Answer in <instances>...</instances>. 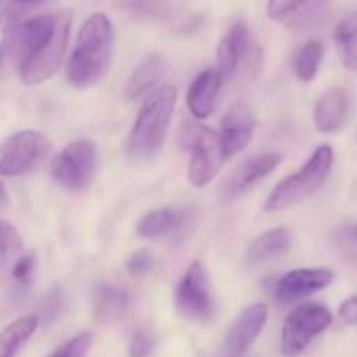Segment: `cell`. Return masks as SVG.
Listing matches in <instances>:
<instances>
[{"label": "cell", "instance_id": "obj_9", "mask_svg": "<svg viewBox=\"0 0 357 357\" xmlns=\"http://www.w3.org/2000/svg\"><path fill=\"white\" fill-rule=\"evenodd\" d=\"M70 17H59L56 20L54 30L49 35L47 40L38 45L26 61L21 65L20 73L24 86H37L54 75L58 66L61 65L65 56L66 44H68Z\"/></svg>", "mask_w": 357, "mask_h": 357}, {"label": "cell", "instance_id": "obj_18", "mask_svg": "<svg viewBox=\"0 0 357 357\" xmlns=\"http://www.w3.org/2000/svg\"><path fill=\"white\" fill-rule=\"evenodd\" d=\"M222 82L223 79L216 68H208L195 77L187 91V105L195 119L204 121L215 112L216 96Z\"/></svg>", "mask_w": 357, "mask_h": 357}, {"label": "cell", "instance_id": "obj_15", "mask_svg": "<svg viewBox=\"0 0 357 357\" xmlns=\"http://www.w3.org/2000/svg\"><path fill=\"white\" fill-rule=\"evenodd\" d=\"M267 319L268 307L265 303H255V305L248 307L227 331V351L232 356H241L250 351V347L267 324Z\"/></svg>", "mask_w": 357, "mask_h": 357}, {"label": "cell", "instance_id": "obj_6", "mask_svg": "<svg viewBox=\"0 0 357 357\" xmlns=\"http://www.w3.org/2000/svg\"><path fill=\"white\" fill-rule=\"evenodd\" d=\"M183 139L188 149L192 150L188 181L197 188L206 187L218 174L222 162L227 159L222 149V142H220V135L204 126L187 124Z\"/></svg>", "mask_w": 357, "mask_h": 357}, {"label": "cell", "instance_id": "obj_3", "mask_svg": "<svg viewBox=\"0 0 357 357\" xmlns=\"http://www.w3.org/2000/svg\"><path fill=\"white\" fill-rule=\"evenodd\" d=\"M333 149L330 145H323L312 153L309 160L300 167L295 174L284 178L275 185L271 197L267 199L265 209L271 213L282 211L305 201L307 197L317 192V188L324 183L333 166Z\"/></svg>", "mask_w": 357, "mask_h": 357}, {"label": "cell", "instance_id": "obj_29", "mask_svg": "<svg viewBox=\"0 0 357 357\" xmlns=\"http://www.w3.org/2000/svg\"><path fill=\"white\" fill-rule=\"evenodd\" d=\"M126 268L131 275H146L153 268V257L150 255V251L146 250H138L128 258L126 261Z\"/></svg>", "mask_w": 357, "mask_h": 357}, {"label": "cell", "instance_id": "obj_35", "mask_svg": "<svg viewBox=\"0 0 357 357\" xmlns=\"http://www.w3.org/2000/svg\"><path fill=\"white\" fill-rule=\"evenodd\" d=\"M7 2L13 3V6L16 7L21 14H24V13H28L31 7L40 6V3L45 2V0H7Z\"/></svg>", "mask_w": 357, "mask_h": 357}, {"label": "cell", "instance_id": "obj_7", "mask_svg": "<svg viewBox=\"0 0 357 357\" xmlns=\"http://www.w3.org/2000/svg\"><path fill=\"white\" fill-rule=\"evenodd\" d=\"M174 307L183 319L206 324L215 317V300L208 271L201 261H194L181 278L174 291Z\"/></svg>", "mask_w": 357, "mask_h": 357}, {"label": "cell", "instance_id": "obj_33", "mask_svg": "<svg viewBox=\"0 0 357 357\" xmlns=\"http://www.w3.org/2000/svg\"><path fill=\"white\" fill-rule=\"evenodd\" d=\"M63 307V293L59 291L58 288L52 289L51 293L47 295V298H45V305H44V312H45V319H54L56 316L59 314V310H61Z\"/></svg>", "mask_w": 357, "mask_h": 357}, {"label": "cell", "instance_id": "obj_14", "mask_svg": "<svg viewBox=\"0 0 357 357\" xmlns=\"http://www.w3.org/2000/svg\"><path fill=\"white\" fill-rule=\"evenodd\" d=\"M255 128H257V119L246 105H234L229 108L222 119V132H220V142L225 157H232L246 149L253 139Z\"/></svg>", "mask_w": 357, "mask_h": 357}, {"label": "cell", "instance_id": "obj_34", "mask_svg": "<svg viewBox=\"0 0 357 357\" xmlns=\"http://www.w3.org/2000/svg\"><path fill=\"white\" fill-rule=\"evenodd\" d=\"M338 317L345 324H357V295L342 303L338 309Z\"/></svg>", "mask_w": 357, "mask_h": 357}, {"label": "cell", "instance_id": "obj_31", "mask_svg": "<svg viewBox=\"0 0 357 357\" xmlns=\"http://www.w3.org/2000/svg\"><path fill=\"white\" fill-rule=\"evenodd\" d=\"M153 351V338L150 333L139 330L132 335L131 344H129V356L131 357H149Z\"/></svg>", "mask_w": 357, "mask_h": 357}, {"label": "cell", "instance_id": "obj_27", "mask_svg": "<svg viewBox=\"0 0 357 357\" xmlns=\"http://www.w3.org/2000/svg\"><path fill=\"white\" fill-rule=\"evenodd\" d=\"M121 7L145 20H160L171 13L169 0H121Z\"/></svg>", "mask_w": 357, "mask_h": 357}, {"label": "cell", "instance_id": "obj_21", "mask_svg": "<svg viewBox=\"0 0 357 357\" xmlns=\"http://www.w3.org/2000/svg\"><path fill=\"white\" fill-rule=\"evenodd\" d=\"M291 246V237L284 227L268 230L250 244L246 251V265L250 268L258 267L265 261L284 255Z\"/></svg>", "mask_w": 357, "mask_h": 357}, {"label": "cell", "instance_id": "obj_2", "mask_svg": "<svg viewBox=\"0 0 357 357\" xmlns=\"http://www.w3.org/2000/svg\"><path fill=\"white\" fill-rule=\"evenodd\" d=\"M174 103L176 89L171 86L160 87L146 98L126 142V152L129 157L145 160L159 152L166 139Z\"/></svg>", "mask_w": 357, "mask_h": 357}, {"label": "cell", "instance_id": "obj_10", "mask_svg": "<svg viewBox=\"0 0 357 357\" xmlns=\"http://www.w3.org/2000/svg\"><path fill=\"white\" fill-rule=\"evenodd\" d=\"M51 143L35 131H20L10 136L0 149V174L20 176L33 169L45 155Z\"/></svg>", "mask_w": 357, "mask_h": 357}, {"label": "cell", "instance_id": "obj_22", "mask_svg": "<svg viewBox=\"0 0 357 357\" xmlns=\"http://www.w3.org/2000/svg\"><path fill=\"white\" fill-rule=\"evenodd\" d=\"M38 328L37 316H24L13 321L0 331V357H16Z\"/></svg>", "mask_w": 357, "mask_h": 357}, {"label": "cell", "instance_id": "obj_23", "mask_svg": "<svg viewBox=\"0 0 357 357\" xmlns=\"http://www.w3.org/2000/svg\"><path fill=\"white\" fill-rule=\"evenodd\" d=\"M335 45L345 68L357 73V10L349 13L337 24Z\"/></svg>", "mask_w": 357, "mask_h": 357}, {"label": "cell", "instance_id": "obj_1", "mask_svg": "<svg viewBox=\"0 0 357 357\" xmlns=\"http://www.w3.org/2000/svg\"><path fill=\"white\" fill-rule=\"evenodd\" d=\"M114 26L103 13L93 14L82 24L66 66L68 82L73 87L86 89L107 75L114 52Z\"/></svg>", "mask_w": 357, "mask_h": 357}, {"label": "cell", "instance_id": "obj_16", "mask_svg": "<svg viewBox=\"0 0 357 357\" xmlns=\"http://www.w3.org/2000/svg\"><path fill=\"white\" fill-rule=\"evenodd\" d=\"M251 45H253V42H251V35L246 24L234 23L229 28V31L223 35L218 44V51H216V63H218L216 70L223 80L237 72L241 63L251 52Z\"/></svg>", "mask_w": 357, "mask_h": 357}, {"label": "cell", "instance_id": "obj_17", "mask_svg": "<svg viewBox=\"0 0 357 357\" xmlns=\"http://www.w3.org/2000/svg\"><path fill=\"white\" fill-rule=\"evenodd\" d=\"M190 213L176 208H160L143 216L138 223V234L145 239H166L178 237L187 230Z\"/></svg>", "mask_w": 357, "mask_h": 357}, {"label": "cell", "instance_id": "obj_36", "mask_svg": "<svg viewBox=\"0 0 357 357\" xmlns=\"http://www.w3.org/2000/svg\"><path fill=\"white\" fill-rule=\"evenodd\" d=\"M7 201H9V199H7L6 187H3L2 180H0V208H2V206H6V204H7Z\"/></svg>", "mask_w": 357, "mask_h": 357}, {"label": "cell", "instance_id": "obj_11", "mask_svg": "<svg viewBox=\"0 0 357 357\" xmlns=\"http://www.w3.org/2000/svg\"><path fill=\"white\" fill-rule=\"evenodd\" d=\"M282 155L279 152H265L253 155L237 164L222 180L218 187V199L222 204H230L243 197L257 181L268 176L281 164Z\"/></svg>", "mask_w": 357, "mask_h": 357}, {"label": "cell", "instance_id": "obj_24", "mask_svg": "<svg viewBox=\"0 0 357 357\" xmlns=\"http://www.w3.org/2000/svg\"><path fill=\"white\" fill-rule=\"evenodd\" d=\"M162 70H164L162 59H160L157 54L149 56V58H146L145 61L135 70L132 77L129 79L128 89H126L129 100H136V98L149 93V91L159 82L160 75H162Z\"/></svg>", "mask_w": 357, "mask_h": 357}, {"label": "cell", "instance_id": "obj_25", "mask_svg": "<svg viewBox=\"0 0 357 357\" xmlns=\"http://www.w3.org/2000/svg\"><path fill=\"white\" fill-rule=\"evenodd\" d=\"M324 47L323 42L317 38H310L302 47L298 49L295 56V73L303 82H310L317 75L321 59H323Z\"/></svg>", "mask_w": 357, "mask_h": 357}, {"label": "cell", "instance_id": "obj_30", "mask_svg": "<svg viewBox=\"0 0 357 357\" xmlns=\"http://www.w3.org/2000/svg\"><path fill=\"white\" fill-rule=\"evenodd\" d=\"M338 248L352 260H357V225H345L335 236Z\"/></svg>", "mask_w": 357, "mask_h": 357}, {"label": "cell", "instance_id": "obj_26", "mask_svg": "<svg viewBox=\"0 0 357 357\" xmlns=\"http://www.w3.org/2000/svg\"><path fill=\"white\" fill-rule=\"evenodd\" d=\"M23 253V239L10 223L0 222V271L9 267Z\"/></svg>", "mask_w": 357, "mask_h": 357}, {"label": "cell", "instance_id": "obj_13", "mask_svg": "<svg viewBox=\"0 0 357 357\" xmlns=\"http://www.w3.org/2000/svg\"><path fill=\"white\" fill-rule=\"evenodd\" d=\"M331 281L333 272L326 268H296L275 282L274 295L281 303H291L324 289Z\"/></svg>", "mask_w": 357, "mask_h": 357}, {"label": "cell", "instance_id": "obj_32", "mask_svg": "<svg viewBox=\"0 0 357 357\" xmlns=\"http://www.w3.org/2000/svg\"><path fill=\"white\" fill-rule=\"evenodd\" d=\"M31 271H33V257L26 255V257H20L14 261L13 267V278L20 282H28L31 278Z\"/></svg>", "mask_w": 357, "mask_h": 357}, {"label": "cell", "instance_id": "obj_8", "mask_svg": "<svg viewBox=\"0 0 357 357\" xmlns=\"http://www.w3.org/2000/svg\"><path fill=\"white\" fill-rule=\"evenodd\" d=\"M333 323L330 310L321 303H302L289 312L282 326L281 352L288 357L302 354L310 342Z\"/></svg>", "mask_w": 357, "mask_h": 357}, {"label": "cell", "instance_id": "obj_20", "mask_svg": "<svg viewBox=\"0 0 357 357\" xmlns=\"http://www.w3.org/2000/svg\"><path fill=\"white\" fill-rule=\"evenodd\" d=\"M349 98L344 89H331L321 98L314 108V124L321 132H333L344 124Z\"/></svg>", "mask_w": 357, "mask_h": 357}, {"label": "cell", "instance_id": "obj_5", "mask_svg": "<svg viewBox=\"0 0 357 357\" xmlns=\"http://www.w3.org/2000/svg\"><path fill=\"white\" fill-rule=\"evenodd\" d=\"M96 162L98 150L93 142H73L52 159L51 176L66 190L84 192L93 183Z\"/></svg>", "mask_w": 357, "mask_h": 357}, {"label": "cell", "instance_id": "obj_19", "mask_svg": "<svg viewBox=\"0 0 357 357\" xmlns=\"http://www.w3.org/2000/svg\"><path fill=\"white\" fill-rule=\"evenodd\" d=\"M129 307H131L129 293L115 286H98L93 295L94 317L103 324H114L124 319Z\"/></svg>", "mask_w": 357, "mask_h": 357}, {"label": "cell", "instance_id": "obj_28", "mask_svg": "<svg viewBox=\"0 0 357 357\" xmlns=\"http://www.w3.org/2000/svg\"><path fill=\"white\" fill-rule=\"evenodd\" d=\"M91 345H93V333L84 331V333L77 335L70 342L63 344L61 347L56 349L49 357H86Z\"/></svg>", "mask_w": 357, "mask_h": 357}, {"label": "cell", "instance_id": "obj_12", "mask_svg": "<svg viewBox=\"0 0 357 357\" xmlns=\"http://www.w3.org/2000/svg\"><path fill=\"white\" fill-rule=\"evenodd\" d=\"M328 9V0H268L267 3L272 20L298 30L316 26L326 20Z\"/></svg>", "mask_w": 357, "mask_h": 357}, {"label": "cell", "instance_id": "obj_4", "mask_svg": "<svg viewBox=\"0 0 357 357\" xmlns=\"http://www.w3.org/2000/svg\"><path fill=\"white\" fill-rule=\"evenodd\" d=\"M56 24V17L38 16L17 21L3 31L0 42V73L21 68L28 56L47 40Z\"/></svg>", "mask_w": 357, "mask_h": 357}]
</instances>
